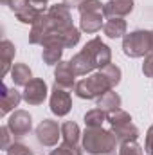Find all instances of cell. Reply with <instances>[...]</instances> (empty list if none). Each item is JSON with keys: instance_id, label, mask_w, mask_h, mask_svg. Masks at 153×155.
Returning <instances> with one entry per match:
<instances>
[{"instance_id": "obj_21", "label": "cell", "mask_w": 153, "mask_h": 155, "mask_svg": "<svg viewBox=\"0 0 153 155\" xmlns=\"http://www.w3.org/2000/svg\"><path fill=\"white\" fill-rule=\"evenodd\" d=\"M121 96L114 92V90H108V92H105L101 97H97V108H101V110H105L106 114H110V112H114V110H119L121 108Z\"/></svg>"}, {"instance_id": "obj_1", "label": "cell", "mask_w": 153, "mask_h": 155, "mask_svg": "<svg viewBox=\"0 0 153 155\" xmlns=\"http://www.w3.org/2000/svg\"><path fill=\"white\" fill-rule=\"evenodd\" d=\"M121 78H122L121 69L114 63H110V65L99 69L97 72L79 79L74 87V92L81 99H97L105 92L114 90L121 83Z\"/></svg>"}, {"instance_id": "obj_13", "label": "cell", "mask_w": 153, "mask_h": 155, "mask_svg": "<svg viewBox=\"0 0 153 155\" xmlns=\"http://www.w3.org/2000/svg\"><path fill=\"white\" fill-rule=\"evenodd\" d=\"M50 22H52V27L61 31V29H67V27H72V15H70V9L65 5V4H56V5H50L49 11H47Z\"/></svg>"}, {"instance_id": "obj_10", "label": "cell", "mask_w": 153, "mask_h": 155, "mask_svg": "<svg viewBox=\"0 0 153 155\" xmlns=\"http://www.w3.org/2000/svg\"><path fill=\"white\" fill-rule=\"evenodd\" d=\"M47 11H49L47 0H27V4L18 13H15V15H16V20L18 22L31 24L33 25L36 20H40V16H43Z\"/></svg>"}, {"instance_id": "obj_30", "label": "cell", "mask_w": 153, "mask_h": 155, "mask_svg": "<svg viewBox=\"0 0 153 155\" xmlns=\"http://www.w3.org/2000/svg\"><path fill=\"white\" fill-rule=\"evenodd\" d=\"M0 134H2V144H0V146H2V150H7V146L11 144L9 139H11V135H13V134L9 132V128H7V124L0 128Z\"/></svg>"}, {"instance_id": "obj_3", "label": "cell", "mask_w": 153, "mask_h": 155, "mask_svg": "<svg viewBox=\"0 0 153 155\" xmlns=\"http://www.w3.org/2000/svg\"><path fill=\"white\" fill-rule=\"evenodd\" d=\"M119 141L112 130L99 128H86L81 135V148L88 155H114Z\"/></svg>"}, {"instance_id": "obj_17", "label": "cell", "mask_w": 153, "mask_h": 155, "mask_svg": "<svg viewBox=\"0 0 153 155\" xmlns=\"http://www.w3.org/2000/svg\"><path fill=\"white\" fill-rule=\"evenodd\" d=\"M133 0H110L105 4V16L108 18H124L133 11Z\"/></svg>"}, {"instance_id": "obj_31", "label": "cell", "mask_w": 153, "mask_h": 155, "mask_svg": "<svg viewBox=\"0 0 153 155\" xmlns=\"http://www.w3.org/2000/svg\"><path fill=\"white\" fill-rule=\"evenodd\" d=\"M83 2H85V0H63L61 4H65L69 9H77V7H79Z\"/></svg>"}, {"instance_id": "obj_6", "label": "cell", "mask_w": 153, "mask_h": 155, "mask_svg": "<svg viewBox=\"0 0 153 155\" xmlns=\"http://www.w3.org/2000/svg\"><path fill=\"white\" fill-rule=\"evenodd\" d=\"M122 52L128 58H142L151 54V31L137 29L122 38Z\"/></svg>"}, {"instance_id": "obj_15", "label": "cell", "mask_w": 153, "mask_h": 155, "mask_svg": "<svg viewBox=\"0 0 153 155\" xmlns=\"http://www.w3.org/2000/svg\"><path fill=\"white\" fill-rule=\"evenodd\" d=\"M52 22L49 18V15L45 13L43 16H40V20H36L31 25V33H29V43L31 45H41V41L45 40V36L52 31Z\"/></svg>"}, {"instance_id": "obj_5", "label": "cell", "mask_w": 153, "mask_h": 155, "mask_svg": "<svg viewBox=\"0 0 153 155\" xmlns=\"http://www.w3.org/2000/svg\"><path fill=\"white\" fill-rule=\"evenodd\" d=\"M106 121L110 123V130L114 132V135L117 137L119 144L121 143H128V141H137L139 135H141L139 128L132 123V116L126 110H122V108L110 112Z\"/></svg>"}, {"instance_id": "obj_27", "label": "cell", "mask_w": 153, "mask_h": 155, "mask_svg": "<svg viewBox=\"0 0 153 155\" xmlns=\"http://www.w3.org/2000/svg\"><path fill=\"white\" fill-rule=\"evenodd\" d=\"M142 72L146 78H153V52L148 54L144 58V63H142Z\"/></svg>"}, {"instance_id": "obj_28", "label": "cell", "mask_w": 153, "mask_h": 155, "mask_svg": "<svg viewBox=\"0 0 153 155\" xmlns=\"http://www.w3.org/2000/svg\"><path fill=\"white\" fill-rule=\"evenodd\" d=\"M144 152L146 155H153V124L146 132V143H144Z\"/></svg>"}, {"instance_id": "obj_25", "label": "cell", "mask_w": 153, "mask_h": 155, "mask_svg": "<svg viewBox=\"0 0 153 155\" xmlns=\"http://www.w3.org/2000/svg\"><path fill=\"white\" fill-rule=\"evenodd\" d=\"M5 155H34V152H33L29 146H25L24 143L15 141V143H11V144L7 146Z\"/></svg>"}, {"instance_id": "obj_26", "label": "cell", "mask_w": 153, "mask_h": 155, "mask_svg": "<svg viewBox=\"0 0 153 155\" xmlns=\"http://www.w3.org/2000/svg\"><path fill=\"white\" fill-rule=\"evenodd\" d=\"M49 155H83V150L79 148V146H69V144H60L56 150H52Z\"/></svg>"}, {"instance_id": "obj_9", "label": "cell", "mask_w": 153, "mask_h": 155, "mask_svg": "<svg viewBox=\"0 0 153 155\" xmlns=\"http://www.w3.org/2000/svg\"><path fill=\"white\" fill-rule=\"evenodd\" d=\"M49 90H47V83L41 79V78H33L25 87H24V101L29 105V107H38L45 101Z\"/></svg>"}, {"instance_id": "obj_4", "label": "cell", "mask_w": 153, "mask_h": 155, "mask_svg": "<svg viewBox=\"0 0 153 155\" xmlns=\"http://www.w3.org/2000/svg\"><path fill=\"white\" fill-rule=\"evenodd\" d=\"M103 9H105V4L101 0H85L77 7V11H79V29L86 35L97 33L105 25Z\"/></svg>"}, {"instance_id": "obj_29", "label": "cell", "mask_w": 153, "mask_h": 155, "mask_svg": "<svg viewBox=\"0 0 153 155\" xmlns=\"http://www.w3.org/2000/svg\"><path fill=\"white\" fill-rule=\"evenodd\" d=\"M2 4H4V5H7L11 11L18 13V11H20V9H22L25 4H27V0H4Z\"/></svg>"}, {"instance_id": "obj_16", "label": "cell", "mask_w": 153, "mask_h": 155, "mask_svg": "<svg viewBox=\"0 0 153 155\" xmlns=\"http://www.w3.org/2000/svg\"><path fill=\"white\" fill-rule=\"evenodd\" d=\"M43 51H41V60L45 65H58L61 61V56H63V45L56 40H45L41 43Z\"/></svg>"}, {"instance_id": "obj_32", "label": "cell", "mask_w": 153, "mask_h": 155, "mask_svg": "<svg viewBox=\"0 0 153 155\" xmlns=\"http://www.w3.org/2000/svg\"><path fill=\"white\" fill-rule=\"evenodd\" d=\"M151 52H153V31H151Z\"/></svg>"}, {"instance_id": "obj_24", "label": "cell", "mask_w": 153, "mask_h": 155, "mask_svg": "<svg viewBox=\"0 0 153 155\" xmlns=\"http://www.w3.org/2000/svg\"><path fill=\"white\" fill-rule=\"evenodd\" d=\"M144 150L141 144H137V141H128V143H121L119 144V155H142Z\"/></svg>"}, {"instance_id": "obj_22", "label": "cell", "mask_w": 153, "mask_h": 155, "mask_svg": "<svg viewBox=\"0 0 153 155\" xmlns=\"http://www.w3.org/2000/svg\"><path fill=\"white\" fill-rule=\"evenodd\" d=\"M11 79L16 87H25L31 79H33V72L29 69V65L25 63H15L11 69Z\"/></svg>"}, {"instance_id": "obj_2", "label": "cell", "mask_w": 153, "mask_h": 155, "mask_svg": "<svg viewBox=\"0 0 153 155\" xmlns=\"http://www.w3.org/2000/svg\"><path fill=\"white\" fill-rule=\"evenodd\" d=\"M112 63V51L101 38H92L85 43V47L72 56L70 65L76 76H86L96 69H103Z\"/></svg>"}, {"instance_id": "obj_23", "label": "cell", "mask_w": 153, "mask_h": 155, "mask_svg": "<svg viewBox=\"0 0 153 155\" xmlns=\"http://www.w3.org/2000/svg\"><path fill=\"white\" fill-rule=\"evenodd\" d=\"M106 119H108V114L105 110H101V108H92V110H88L85 114V117H83L86 128H99V126H103V123Z\"/></svg>"}, {"instance_id": "obj_8", "label": "cell", "mask_w": 153, "mask_h": 155, "mask_svg": "<svg viewBox=\"0 0 153 155\" xmlns=\"http://www.w3.org/2000/svg\"><path fill=\"white\" fill-rule=\"evenodd\" d=\"M7 128L15 139H24L33 128V117L27 110H15L7 121Z\"/></svg>"}, {"instance_id": "obj_11", "label": "cell", "mask_w": 153, "mask_h": 155, "mask_svg": "<svg viewBox=\"0 0 153 155\" xmlns=\"http://www.w3.org/2000/svg\"><path fill=\"white\" fill-rule=\"evenodd\" d=\"M70 110H72V97H70L69 90L54 87L50 92V112L58 117H63Z\"/></svg>"}, {"instance_id": "obj_12", "label": "cell", "mask_w": 153, "mask_h": 155, "mask_svg": "<svg viewBox=\"0 0 153 155\" xmlns=\"http://www.w3.org/2000/svg\"><path fill=\"white\" fill-rule=\"evenodd\" d=\"M76 72L70 65V61H60L54 69V87L65 88V90H72V87H76Z\"/></svg>"}, {"instance_id": "obj_14", "label": "cell", "mask_w": 153, "mask_h": 155, "mask_svg": "<svg viewBox=\"0 0 153 155\" xmlns=\"http://www.w3.org/2000/svg\"><path fill=\"white\" fill-rule=\"evenodd\" d=\"M0 88H2V92H0V116H7L11 110H15V107H18L20 105V101L24 99V96H22V92H18L16 88H7L4 83L0 85Z\"/></svg>"}, {"instance_id": "obj_7", "label": "cell", "mask_w": 153, "mask_h": 155, "mask_svg": "<svg viewBox=\"0 0 153 155\" xmlns=\"http://www.w3.org/2000/svg\"><path fill=\"white\" fill-rule=\"evenodd\" d=\"M36 141L45 148H52L58 144L60 137H61V126L58 124V121L52 119H43L36 126Z\"/></svg>"}, {"instance_id": "obj_33", "label": "cell", "mask_w": 153, "mask_h": 155, "mask_svg": "<svg viewBox=\"0 0 153 155\" xmlns=\"http://www.w3.org/2000/svg\"><path fill=\"white\" fill-rule=\"evenodd\" d=\"M2 2H4V0H2Z\"/></svg>"}, {"instance_id": "obj_20", "label": "cell", "mask_w": 153, "mask_h": 155, "mask_svg": "<svg viewBox=\"0 0 153 155\" xmlns=\"http://www.w3.org/2000/svg\"><path fill=\"white\" fill-rule=\"evenodd\" d=\"M103 33L108 38H124L126 35V20L124 18H108L103 25Z\"/></svg>"}, {"instance_id": "obj_19", "label": "cell", "mask_w": 153, "mask_h": 155, "mask_svg": "<svg viewBox=\"0 0 153 155\" xmlns=\"http://www.w3.org/2000/svg\"><path fill=\"white\" fill-rule=\"evenodd\" d=\"M81 130H79V126H77L74 121H65L63 124H61V139H63V143L65 144H69V146H79V139H81Z\"/></svg>"}, {"instance_id": "obj_18", "label": "cell", "mask_w": 153, "mask_h": 155, "mask_svg": "<svg viewBox=\"0 0 153 155\" xmlns=\"http://www.w3.org/2000/svg\"><path fill=\"white\" fill-rule=\"evenodd\" d=\"M0 54H2V78L7 72H11L13 69V60L16 54V47L13 45V41L9 40H2L0 43Z\"/></svg>"}]
</instances>
